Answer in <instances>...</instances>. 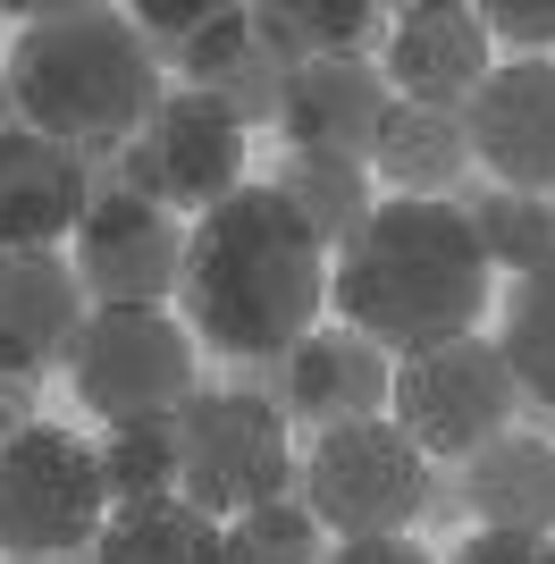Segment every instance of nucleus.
Masks as SVG:
<instances>
[{
  "mask_svg": "<svg viewBox=\"0 0 555 564\" xmlns=\"http://www.w3.org/2000/svg\"><path fill=\"white\" fill-rule=\"evenodd\" d=\"M328 564H429V556H421L413 540H346Z\"/></svg>",
  "mask_w": 555,
  "mask_h": 564,
  "instance_id": "32",
  "label": "nucleus"
},
{
  "mask_svg": "<svg viewBox=\"0 0 555 564\" xmlns=\"http://www.w3.org/2000/svg\"><path fill=\"white\" fill-rule=\"evenodd\" d=\"M34 422H43V413H34V379H9V371H0V447L25 438Z\"/></svg>",
  "mask_w": 555,
  "mask_h": 564,
  "instance_id": "31",
  "label": "nucleus"
},
{
  "mask_svg": "<svg viewBox=\"0 0 555 564\" xmlns=\"http://www.w3.org/2000/svg\"><path fill=\"white\" fill-rule=\"evenodd\" d=\"M228 564H328V531L320 514L303 506V489L270 497L253 514L228 522Z\"/></svg>",
  "mask_w": 555,
  "mask_h": 564,
  "instance_id": "25",
  "label": "nucleus"
},
{
  "mask_svg": "<svg viewBox=\"0 0 555 564\" xmlns=\"http://www.w3.org/2000/svg\"><path fill=\"white\" fill-rule=\"evenodd\" d=\"M85 212H92L85 152L0 118V253H43L85 228Z\"/></svg>",
  "mask_w": 555,
  "mask_h": 564,
  "instance_id": "15",
  "label": "nucleus"
},
{
  "mask_svg": "<svg viewBox=\"0 0 555 564\" xmlns=\"http://www.w3.org/2000/svg\"><path fill=\"white\" fill-rule=\"evenodd\" d=\"M488 18L463 9V0H413L388 18V51H379V76H388L395 101H421V110H463L480 94L488 59Z\"/></svg>",
  "mask_w": 555,
  "mask_h": 564,
  "instance_id": "12",
  "label": "nucleus"
},
{
  "mask_svg": "<svg viewBox=\"0 0 555 564\" xmlns=\"http://www.w3.org/2000/svg\"><path fill=\"white\" fill-rule=\"evenodd\" d=\"M455 480H463V514H480V531L555 540V438L505 430V438H488L480 455H463Z\"/></svg>",
  "mask_w": 555,
  "mask_h": 564,
  "instance_id": "17",
  "label": "nucleus"
},
{
  "mask_svg": "<svg viewBox=\"0 0 555 564\" xmlns=\"http://www.w3.org/2000/svg\"><path fill=\"white\" fill-rule=\"evenodd\" d=\"M118 186L143 194V203H161V212H177V219L219 212V203L244 186V127L210 94L168 85L161 110L143 118L135 135H127V152H118Z\"/></svg>",
  "mask_w": 555,
  "mask_h": 564,
  "instance_id": "9",
  "label": "nucleus"
},
{
  "mask_svg": "<svg viewBox=\"0 0 555 564\" xmlns=\"http://www.w3.org/2000/svg\"><path fill=\"white\" fill-rule=\"evenodd\" d=\"M85 321H92V304H85L76 261L59 253V245H43V253H0V371L9 379L68 371Z\"/></svg>",
  "mask_w": 555,
  "mask_h": 564,
  "instance_id": "13",
  "label": "nucleus"
},
{
  "mask_svg": "<svg viewBox=\"0 0 555 564\" xmlns=\"http://www.w3.org/2000/svg\"><path fill=\"white\" fill-rule=\"evenodd\" d=\"M92 464H101L110 514L118 506H161V497H177V422L101 430V438H92Z\"/></svg>",
  "mask_w": 555,
  "mask_h": 564,
  "instance_id": "24",
  "label": "nucleus"
},
{
  "mask_svg": "<svg viewBox=\"0 0 555 564\" xmlns=\"http://www.w3.org/2000/svg\"><path fill=\"white\" fill-rule=\"evenodd\" d=\"M370 177H388L395 194L413 203H446V194L471 177V135H463V110H421V101H395L379 143H370Z\"/></svg>",
  "mask_w": 555,
  "mask_h": 564,
  "instance_id": "18",
  "label": "nucleus"
},
{
  "mask_svg": "<svg viewBox=\"0 0 555 564\" xmlns=\"http://www.w3.org/2000/svg\"><path fill=\"white\" fill-rule=\"evenodd\" d=\"M253 51V9H236V0H210V18H203V34L185 43V59H177V76L194 85V94H210L219 76L236 68Z\"/></svg>",
  "mask_w": 555,
  "mask_h": 564,
  "instance_id": "27",
  "label": "nucleus"
},
{
  "mask_svg": "<svg viewBox=\"0 0 555 564\" xmlns=\"http://www.w3.org/2000/svg\"><path fill=\"white\" fill-rule=\"evenodd\" d=\"M127 18H135V34H143V59H152V68H177L185 43L203 34L210 0H185V9H127Z\"/></svg>",
  "mask_w": 555,
  "mask_h": 564,
  "instance_id": "29",
  "label": "nucleus"
},
{
  "mask_svg": "<svg viewBox=\"0 0 555 564\" xmlns=\"http://www.w3.org/2000/svg\"><path fill=\"white\" fill-rule=\"evenodd\" d=\"M68 379H76V404L101 430L177 422L203 397V346L168 312H92L68 354Z\"/></svg>",
  "mask_w": 555,
  "mask_h": 564,
  "instance_id": "4",
  "label": "nucleus"
},
{
  "mask_svg": "<svg viewBox=\"0 0 555 564\" xmlns=\"http://www.w3.org/2000/svg\"><path fill=\"white\" fill-rule=\"evenodd\" d=\"M92 564H228V522L203 506L161 497V506H118L92 540Z\"/></svg>",
  "mask_w": 555,
  "mask_h": 564,
  "instance_id": "20",
  "label": "nucleus"
},
{
  "mask_svg": "<svg viewBox=\"0 0 555 564\" xmlns=\"http://www.w3.org/2000/svg\"><path fill=\"white\" fill-rule=\"evenodd\" d=\"M513 404H522V388H513L497 337H455V346H429V354L395 362L388 422L429 464H463V455H480L488 438L513 430Z\"/></svg>",
  "mask_w": 555,
  "mask_h": 564,
  "instance_id": "8",
  "label": "nucleus"
},
{
  "mask_svg": "<svg viewBox=\"0 0 555 564\" xmlns=\"http://www.w3.org/2000/svg\"><path fill=\"white\" fill-rule=\"evenodd\" d=\"M446 203L471 219V236H480V253H488V270L531 279L538 261H555V212H547V194H513V186H480V177H463Z\"/></svg>",
  "mask_w": 555,
  "mask_h": 564,
  "instance_id": "21",
  "label": "nucleus"
},
{
  "mask_svg": "<svg viewBox=\"0 0 555 564\" xmlns=\"http://www.w3.org/2000/svg\"><path fill=\"white\" fill-rule=\"evenodd\" d=\"M446 564H555V540H531V531H471Z\"/></svg>",
  "mask_w": 555,
  "mask_h": 564,
  "instance_id": "30",
  "label": "nucleus"
},
{
  "mask_svg": "<svg viewBox=\"0 0 555 564\" xmlns=\"http://www.w3.org/2000/svg\"><path fill=\"white\" fill-rule=\"evenodd\" d=\"M0 94L9 118L34 127V135L68 143L85 161H110L127 152L143 118L161 110V68L143 59V34L127 9H101V0H51L43 18L18 25L9 43V68H0Z\"/></svg>",
  "mask_w": 555,
  "mask_h": 564,
  "instance_id": "3",
  "label": "nucleus"
},
{
  "mask_svg": "<svg viewBox=\"0 0 555 564\" xmlns=\"http://www.w3.org/2000/svg\"><path fill=\"white\" fill-rule=\"evenodd\" d=\"M488 253L471 219L455 203H413L388 194L370 228L346 253L328 261V304L346 312V329H362L379 354H429L455 337H480V304H488Z\"/></svg>",
  "mask_w": 555,
  "mask_h": 564,
  "instance_id": "2",
  "label": "nucleus"
},
{
  "mask_svg": "<svg viewBox=\"0 0 555 564\" xmlns=\"http://www.w3.org/2000/svg\"><path fill=\"white\" fill-rule=\"evenodd\" d=\"M253 43L286 68L379 59L388 51V9H370V0H253Z\"/></svg>",
  "mask_w": 555,
  "mask_h": 564,
  "instance_id": "19",
  "label": "nucleus"
},
{
  "mask_svg": "<svg viewBox=\"0 0 555 564\" xmlns=\"http://www.w3.org/2000/svg\"><path fill=\"white\" fill-rule=\"evenodd\" d=\"M286 59H270V51H244V59H236L228 76H219V85H210V101H219V110L236 118V127H278V110H286Z\"/></svg>",
  "mask_w": 555,
  "mask_h": 564,
  "instance_id": "26",
  "label": "nucleus"
},
{
  "mask_svg": "<svg viewBox=\"0 0 555 564\" xmlns=\"http://www.w3.org/2000/svg\"><path fill=\"white\" fill-rule=\"evenodd\" d=\"M295 489V455H286V413L270 397H236L203 388L177 413V497L203 506L210 522H236Z\"/></svg>",
  "mask_w": 555,
  "mask_h": 564,
  "instance_id": "6",
  "label": "nucleus"
},
{
  "mask_svg": "<svg viewBox=\"0 0 555 564\" xmlns=\"http://www.w3.org/2000/svg\"><path fill=\"white\" fill-rule=\"evenodd\" d=\"M395 397V362L370 346L362 329H312L286 362H278V413L286 430H346V422H379Z\"/></svg>",
  "mask_w": 555,
  "mask_h": 564,
  "instance_id": "14",
  "label": "nucleus"
},
{
  "mask_svg": "<svg viewBox=\"0 0 555 564\" xmlns=\"http://www.w3.org/2000/svg\"><path fill=\"white\" fill-rule=\"evenodd\" d=\"M295 489L320 514V531H337V547L346 540H413L421 506H429V455L379 413V422L320 430L295 471Z\"/></svg>",
  "mask_w": 555,
  "mask_h": 564,
  "instance_id": "5",
  "label": "nucleus"
},
{
  "mask_svg": "<svg viewBox=\"0 0 555 564\" xmlns=\"http://www.w3.org/2000/svg\"><path fill=\"white\" fill-rule=\"evenodd\" d=\"M177 304L194 346H210L219 362H286L320 329L328 253L278 186H236L219 212L185 228Z\"/></svg>",
  "mask_w": 555,
  "mask_h": 564,
  "instance_id": "1",
  "label": "nucleus"
},
{
  "mask_svg": "<svg viewBox=\"0 0 555 564\" xmlns=\"http://www.w3.org/2000/svg\"><path fill=\"white\" fill-rule=\"evenodd\" d=\"M547 212H555V186H547Z\"/></svg>",
  "mask_w": 555,
  "mask_h": 564,
  "instance_id": "36",
  "label": "nucleus"
},
{
  "mask_svg": "<svg viewBox=\"0 0 555 564\" xmlns=\"http://www.w3.org/2000/svg\"><path fill=\"white\" fill-rule=\"evenodd\" d=\"M463 514V480H438L429 471V506H421V522H455Z\"/></svg>",
  "mask_w": 555,
  "mask_h": 564,
  "instance_id": "33",
  "label": "nucleus"
},
{
  "mask_svg": "<svg viewBox=\"0 0 555 564\" xmlns=\"http://www.w3.org/2000/svg\"><path fill=\"white\" fill-rule=\"evenodd\" d=\"M480 18H488V43H505L513 59H555V0H497Z\"/></svg>",
  "mask_w": 555,
  "mask_h": 564,
  "instance_id": "28",
  "label": "nucleus"
},
{
  "mask_svg": "<svg viewBox=\"0 0 555 564\" xmlns=\"http://www.w3.org/2000/svg\"><path fill=\"white\" fill-rule=\"evenodd\" d=\"M0 118H9V94H0Z\"/></svg>",
  "mask_w": 555,
  "mask_h": 564,
  "instance_id": "35",
  "label": "nucleus"
},
{
  "mask_svg": "<svg viewBox=\"0 0 555 564\" xmlns=\"http://www.w3.org/2000/svg\"><path fill=\"white\" fill-rule=\"evenodd\" d=\"M388 110H395V94H388V76H379V59H312V68L286 76L278 135H286V152L370 169V143L388 127Z\"/></svg>",
  "mask_w": 555,
  "mask_h": 564,
  "instance_id": "16",
  "label": "nucleus"
},
{
  "mask_svg": "<svg viewBox=\"0 0 555 564\" xmlns=\"http://www.w3.org/2000/svg\"><path fill=\"white\" fill-rule=\"evenodd\" d=\"M270 186L295 203L303 228L320 236V253H346L353 236L370 228V212H379V194H370V169H353V161H312V152H286Z\"/></svg>",
  "mask_w": 555,
  "mask_h": 564,
  "instance_id": "22",
  "label": "nucleus"
},
{
  "mask_svg": "<svg viewBox=\"0 0 555 564\" xmlns=\"http://www.w3.org/2000/svg\"><path fill=\"white\" fill-rule=\"evenodd\" d=\"M0 564H18V556H0ZM34 564H92V556H34Z\"/></svg>",
  "mask_w": 555,
  "mask_h": 564,
  "instance_id": "34",
  "label": "nucleus"
},
{
  "mask_svg": "<svg viewBox=\"0 0 555 564\" xmlns=\"http://www.w3.org/2000/svg\"><path fill=\"white\" fill-rule=\"evenodd\" d=\"M471 161L513 194L555 186V59H497L480 94L463 101Z\"/></svg>",
  "mask_w": 555,
  "mask_h": 564,
  "instance_id": "11",
  "label": "nucleus"
},
{
  "mask_svg": "<svg viewBox=\"0 0 555 564\" xmlns=\"http://www.w3.org/2000/svg\"><path fill=\"white\" fill-rule=\"evenodd\" d=\"M185 270V219L143 203V194H92L85 228H76V286L92 312H161L177 304Z\"/></svg>",
  "mask_w": 555,
  "mask_h": 564,
  "instance_id": "10",
  "label": "nucleus"
},
{
  "mask_svg": "<svg viewBox=\"0 0 555 564\" xmlns=\"http://www.w3.org/2000/svg\"><path fill=\"white\" fill-rule=\"evenodd\" d=\"M101 522H110L101 464L76 430L34 422L25 438L0 447V556H92Z\"/></svg>",
  "mask_w": 555,
  "mask_h": 564,
  "instance_id": "7",
  "label": "nucleus"
},
{
  "mask_svg": "<svg viewBox=\"0 0 555 564\" xmlns=\"http://www.w3.org/2000/svg\"><path fill=\"white\" fill-rule=\"evenodd\" d=\"M497 354H505L513 388L555 413V261H538L531 279H513V295H505V329H497Z\"/></svg>",
  "mask_w": 555,
  "mask_h": 564,
  "instance_id": "23",
  "label": "nucleus"
}]
</instances>
